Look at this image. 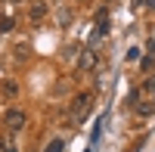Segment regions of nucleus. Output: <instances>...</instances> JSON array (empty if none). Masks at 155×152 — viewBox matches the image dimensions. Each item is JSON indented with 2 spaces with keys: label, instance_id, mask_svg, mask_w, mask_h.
<instances>
[{
  "label": "nucleus",
  "instance_id": "f257e3e1",
  "mask_svg": "<svg viewBox=\"0 0 155 152\" xmlns=\"http://www.w3.org/2000/svg\"><path fill=\"white\" fill-rule=\"evenodd\" d=\"M90 109H93V93H78L71 99V115H68V124H81L87 115H90Z\"/></svg>",
  "mask_w": 155,
  "mask_h": 152
},
{
  "label": "nucleus",
  "instance_id": "f03ea898",
  "mask_svg": "<svg viewBox=\"0 0 155 152\" xmlns=\"http://www.w3.org/2000/svg\"><path fill=\"white\" fill-rule=\"evenodd\" d=\"M3 124H6L9 131H22V127H25V112H22V109H9L6 118H3Z\"/></svg>",
  "mask_w": 155,
  "mask_h": 152
},
{
  "label": "nucleus",
  "instance_id": "7ed1b4c3",
  "mask_svg": "<svg viewBox=\"0 0 155 152\" xmlns=\"http://www.w3.org/2000/svg\"><path fill=\"white\" fill-rule=\"evenodd\" d=\"M96 68V50H84L78 56V71H93Z\"/></svg>",
  "mask_w": 155,
  "mask_h": 152
},
{
  "label": "nucleus",
  "instance_id": "20e7f679",
  "mask_svg": "<svg viewBox=\"0 0 155 152\" xmlns=\"http://www.w3.org/2000/svg\"><path fill=\"white\" fill-rule=\"evenodd\" d=\"M44 16H47V3H41V0H37V3H31V19L41 22Z\"/></svg>",
  "mask_w": 155,
  "mask_h": 152
},
{
  "label": "nucleus",
  "instance_id": "39448f33",
  "mask_svg": "<svg viewBox=\"0 0 155 152\" xmlns=\"http://www.w3.org/2000/svg\"><path fill=\"white\" fill-rule=\"evenodd\" d=\"M134 109H137V115H152V112H155V103H134Z\"/></svg>",
  "mask_w": 155,
  "mask_h": 152
},
{
  "label": "nucleus",
  "instance_id": "423d86ee",
  "mask_svg": "<svg viewBox=\"0 0 155 152\" xmlns=\"http://www.w3.org/2000/svg\"><path fill=\"white\" fill-rule=\"evenodd\" d=\"M96 25H99V31H102V34L109 31V12H106V9H99V12H96Z\"/></svg>",
  "mask_w": 155,
  "mask_h": 152
},
{
  "label": "nucleus",
  "instance_id": "0eeeda50",
  "mask_svg": "<svg viewBox=\"0 0 155 152\" xmlns=\"http://www.w3.org/2000/svg\"><path fill=\"white\" fill-rule=\"evenodd\" d=\"M0 90H3L6 96H16V93H19V87L12 84V81H3V84H0Z\"/></svg>",
  "mask_w": 155,
  "mask_h": 152
},
{
  "label": "nucleus",
  "instance_id": "6e6552de",
  "mask_svg": "<svg viewBox=\"0 0 155 152\" xmlns=\"http://www.w3.org/2000/svg\"><path fill=\"white\" fill-rule=\"evenodd\" d=\"M62 146H65V140H53V143H47L44 152H62Z\"/></svg>",
  "mask_w": 155,
  "mask_h": 152
},
{
  "label": "nucleus",
  "instance_id": "1a4fd4ad",
  "mask_svg": "<svg viewBox=\"0 0 155 152\" xmlns=\"http://www.w3.org/2000/svg\"><path fill=\"white\" fill-rule=\"evenodd\" d=\"M152 65H155V53H149V56H146V59H143V71H149V68H152Z\"/></svg>",
  "mask_w": 155,
  "mask_h": 152
},
{
  "label": "nucleus",
  "instance_id": "9d476101",
  "mask_svg": "<svg viewBox=\"0 0 155 152\" xmlns=\"http://www.w3.org/2000/svg\"><path fill=\"white\" fill-rule=\"evenodd\" d=\"M0 31H12V19H0Z\"/></svg>",
  "mask_w": 155,
  "mask_h": 152
},
{
  "label": "nucleus",
  "instance_id": "9b49d317",
  "mask_svg": "<svg viewBox=\"0 0 155 152\" xmlns=\"http://www.w3.org/2000/svg\"><path fill=\"white\" fill-rule=\"evenodd\" d=\"M3 152H19V149L12 146V143H6V146H3Z\"/></svg>",
  "mask_w": 155,
  "mask_h": 152
},
{
  "label": "nucleus",
  "instance_id": "f8f14e48",
  "mask_svg": "<svg viewBox=\"0 0 155 152\" xmlns=\"http://www.w3.org/2000/svg\"><path fill=\"white\" fill-rule=\"evenodd\" d=\"M146 50H149V53H155V41H149V44H146Z\"/></svg>",
  "mask_w": 155,
  "mask_h": 152
},
{
  "label": "nucleus",
  "instance_id": "ddd939ff",
  "mask_svg": "<svg viewBox=\"0 0 155 152\" xmlns=\"http://www.w3.org/2000/svg\"><path fill=\"white\" fill-rule=\"evenodd\" d=\"M12 3H22V0H12Z\"/></svg>",
  "mask_w": 155,
  "mask_h": 152
},
{
  "label": "nucleus",
  "instance_id": "4468645a",
  "mask_svg": "<svg viewBox=\"0 0 155 152\" xmlns=\"http://www.w3.org/2000/svg\"><path fill=\"white\" fill-rule=\"evenodd\" d=\"M78 3H84V0H78Z\"/></svg>",
  "mask_w": 155,
  "mask_h": 152
}]
</instances>
